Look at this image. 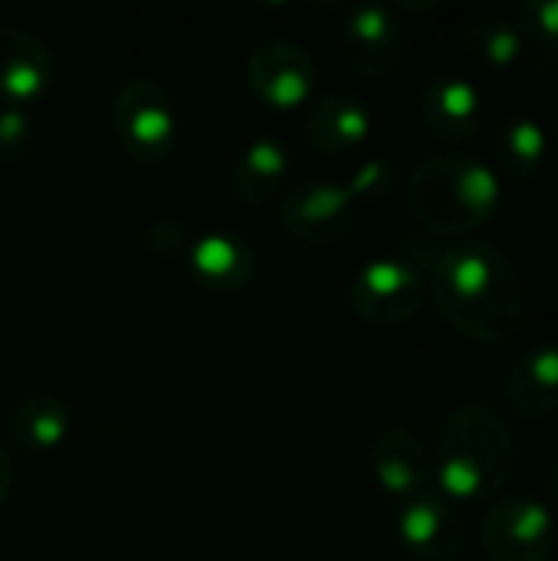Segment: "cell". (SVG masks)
<instances>
[{
  "label": "cell",
  "instance_id": "obj_3",
  "mask_svg": "<svg viewBox=\"0 0 558 561\" xmlns=\"http://www.w3.org/2000/svg\"><path fill=\"white\" fill-rule=\"evenodd\" d=\"M503 201L497 168L474 154H431L408 181V207L434 237L464 240L487 227Z\"/></svg>",
  "mask_w": 558,
  "mask_h": 561
},
{
  "label": "cell",
  "instance_id": "obj_7",
  "mask_svg": "<svg viewBox=\"0 0 558 561\" xmlns=\"http://www.w3.org/2000/svg\"><path fill=\"white\" fill-rule=\"evenodd\" d=\"M276 220L283 233L303 247H335L352 237L358 224V204L345 184L312 178L283 194Z\"/></svg>",
  "mask_w": 558,
  "mask_h": 561
},
{
  "label": "cell",
  "instance_id": "obj_12",
  "mask_svg": "<svg viewBox=\"0 0 558 561\" xmlns=\"http://www.w3.org/2000/svg\"><path fill=\"white\" fill-rule=\"evenodd\" d=\"M368 463L375 483L395 503H408L434 490V454L414 431H382L368 450Z\"/></svg>",
  "mask_w": 558,
  "mask_h": 561
},
{
  "label": "cell",
  "instance_id": "obj_20",
  "mask_svg": "<svg viewBox=\"0 0 558 561\" xmlns=\"http://www.w3.org/2000/svg\"><path fill=\"white\" fill-rule=\"evenodd\" d=\"M464 53L470 62L490 72H503L523 59L526 36L516 26V20L506 16H480L464 30Z\"/></svg>",
  "mask_w": 558,
  "mask_h": 561
},
{
  "label": "cell",
  "instance_id": "obj_15",
  "mask_svg": "<svg viewBox=\"0 0 558 561\" xmlns=\"http://www.w3.org/2000/svg\"><path fill=\"white\" fill-rule=\"evenodd\" d=\"M372 125L375 118L365 99L352 92H326L309 102L303 118V135L312 151L339 158L362 148L372 135Z\"/></svg>",
  "mask_w": 558,
  "mask_h": 561
},
{
  "label": "cell",
  "instance_id": "obj_9",
  "mask_svg": "<svg viewBox=\"0 0 558 561\" xmlns=\"http://www.w3.org/2000/svg\"><path fill=\"white\" fill-rule=\"evenodd\" d=\"M342 59L365 79H388L405 59V26L385 3H358L342 23Z\"/></svg>",
  "mask_w": 558,
  "mask_h": 561
},
{
  "label": "cell",
  "instance_id": "obj_23",
  "mask_svg": "<svg viewBox=\"0 0 558 561\" xmlns=\"http://www.w3.org/2000/svg\"><path fill=\"white\" fill-rule=\"evenodd\" d=\"M33 145V118L23 108H0V161H16Z\"/></svg>",
  "mask_w": 558,
  "mask_h": 561
},
{
  "label": "cell",
  "instance_id": "obj_11",
  "mask_svg": "<svg viewBox=\"0 0 558 561\" xmlns=\"http://www.w3.org/2000/svg\"><path fill=\"white\" fill-rule=\"evenodd\" d=\"M395 526L405 552L421 561H454L467 546V533L454 503H447L437 490L398 503Z\"/></svg>",
  "mask_w": 558,
  "mask_h": 561
},
{
  "label": "cell",
  "instance_id": "obj_17",
  "mask_svg": "<svg viewBox=\"0 0 558 561\" xmlns=\"http://www.w3.org/2000/svg\"><path fill=\"white\" fill-rule=\"evenodd\" d=\"M289 174H293L289 148L280 138L263 135V138H253L237 154V161L230 168V184H234V194L243 204L263 207L276 194H286Z\"/></svg>",
  "mask_w": 558,
  "mask_h": 561
},
{
  "label": "cell",
  "instance_id": "obj_19",
  "mask_svg": "<svg viewBox=\"0 0 558 561\" xmlns=\"http://www.w3.org/2000/svg\"><path fill=\"white\" fill-rule=\"evenodd\" d=\"M546 151H549V135L533 115L510 112L497 122L493 154H497V168L506 178H513V181L536 178L546 164Z\"/></svg>",
  "mask_w": 558,
  "mask_h": 561
},
{
  "label": "cell",
  "instance_id": "obj_4",
  "mask_svg": "<svg viewBox=\"0 0 558 561\" xmlns=\"http://www.w3.org/2000/svg\"><path fill=\"white\" fill-rule=\"evenodd\" d=\"M112 131L132 161L161 164L178 148L181 115L161 82L138 76L125 79L112 99Z\"/></svg>",
  "mask_w": 558,
  "mask_h": 561
},
{
  "label": "cell",
  "instance_id": "obj_1",
  "mask_svg": "<svg viewBox=\"0 0 558 561\" xmlns=\"http://www.w3.org/2000/svg\"><path fill=\"white\" fill-rule=\"evenodd\" d=\"M405 260H411L434 299L437 312L460 335L500 345L513 339L526 316V293L513 260L487 240H447L428 230L408 233Z\"/></svg>",
  "mask_w": 558,
  "mask_h": 561
},
{
  "label": "cell",
  "instance_id": "obj_21",
  "mask_svg": "<svg viewBox=\"0 0 558 561\" xmlns=\"http://www.w3.org/2000/svg\"><path fill=\"white\" fill-rule=\"evenodd\" d=\"M395 184H398V168L388 158H368V161H362L352 171V178H349L345 187L355 197V204H362V201H382V197H388L395 191Z\"/></svg>",
  "mask_w": 558,
  "mask_h": 561
},
{
  "label": "cell",
  "instance_id": "obj_8",
  "mask_svg": "<svg viewBox=\"0 0 558 561\" xmlns=\"http://www.w3.org/2000/svg\"><path fill=\"white\" fill-rule=\"evenodd\" d=\"M247 89L273 112L309 108L319 89L316 59L293 39H266L247 59Z\"/></svg>",
  "mask_w": 558,
  "mask_h": 561
},
{
  "label": "cell",
  "instance_id": "obj_14",
  "mask_svg": "<svg viewBox=\"0 0 558 561\" xmlns=\"http://www.w3.org/2000/svg\"><path fill=\"white\" fill-rule=\"evenodd\" d=\"M181 256H184L191 279L207 293H220V296L243 293L257 276L253 247L243 237L227 233V230L191 237Z\"/></svg>",
  "mask_w": 558,
  "mask_h": 561
},
{
  "label": "cell",
  "instance_id": "obj_2",
  "mask_svg": "<svg viewBox=\"0 0 558 561\" xmlns=\"http://www.w3.org/2000/svg\"><path fill=\"white\" fill-rule=\"evenodd\" d=\"M434 490L447 503H490L516 473V434L487 404H464L447 414L437 434Z\"/></svg>",
  "mask_w": 558,
  "mask_h": 561
},
{
  "label": "cell",
  "instance_id": "obj_18",
  "mask_svg": "<svg viewBox=\"0 0 558 561\" xmlns=\"http://www.w3.org/2000/svg\"><path fill=\"white\" fill-rule=\"evenodd\" d=\"M72 427V414L62 398L49 391L26 394L13 411H10V444L30 454H53L66 444Z\"/></svg>",
  "mask_w": 558,
  "mask_h": 561
},
{
  "label": "cell",
  "instance_id": "obj_5",
  "mask_svg": "<svg viewBox=\"0 0 558 561\" xmlns=\"http://www.w3.org/2000/svg\"><path fill=\"white\" fill-rule=\"evenodd\" d=\"M556 542V513L533 493L497 496L483 513L480 546L487 561H549Z\"/></svg>",
  "mask_w": 558,
  "mask_h": 561
},
{
  "label": "cell",
  "instance_id": "obj_24",
  "mask_svg": "<svg viewBox=\"0 0 558 561\" xmlns=\"http://www.w3.org/2000/svg\"><path fill=\"white\" fill-rule=\"evenodd\" d=\"M10 490H13V460H10V454L0 447V510H3L7 500H10Z\"/></svg>",
  "mask_w": 558,
  "mask_h": 561
},
{
  "label": "cell",
  "instance_id": "obj_16",
  "mask_svg": "<svg viewBox=\"0 0 558 561\" xmlns=\"http://www.w3.org/2000/svg\"><path fill=\"white\" fill-rule=\"evenodd\" d=\"M506 401L520 417L543 421L558 414V345L526 348L506 375Z\"/></svg>",
  "mask_w": 558,
  "mask_h": 561
},
{
  "label": "cell",
  "instance_id": "obj_26",
  "mask_svg": "<svg viewBox=\"0 0 558 561\" xmlns=\"http://www.w3.org/2000/svg\"><path fill=\"white\" fill-rule=\"evenodd\" d=\"M556 138H558V115H556Z\"/></svg>",
  "mask_w": 558,
  "mask_h": 561
},
{
  "label": "cell",
  "instance_id": "obj_22",
  "mask_svg": "<svg viewBox=\"0 0 558 561\" xmlns=\"http://www.w3.org/2000/svg\"><path fill=\"white\" fill-rule=\"evenodd\" d=\"M516 26L523 30L526 43L558 46V0H526L520 7Z\"/></svg>",
  "mask_w": 558,
  "mask_h": 561
},
{
  "label": "cell",
  "instance_id": "obj_10",
  "mask_svg": "<svg viewBox=\"0 0 558 561\" xmlns=\"http://www.w3.org/2000/svg\"><path fill=\"white\" fill-rule=\"evenodd\" d=\"M56 82V59L49 46L20 26H0V105L30 108L49 95Z\"/></svg>",
  "mask_w": 558,
  "mask_h": 561
},
{
  "label": "cell",
  "instance_id": "obj_25",
  "mask_svg": "<svg viewBox=\"0 0 558 561\" xmlns=\"http://www.w3.org/2000/svg\"><path fill=\"white\" fill-rule=\"evenodd\" d=\"M546 506L556 513L558 510V457L553 460L549 473H546Z\"/></svg>",
  "mask_w": 558,
  "mask_h": 561
},
{
  "label": "cell",
  "instance_id": "obj_13",
  "mask_svg": "<svg viewBox=\"0 0 558 561\" xmlns=\"http://www.w3.org/2000/svg\"><path fill=\"white\" fill-rule=\"evenodd\" d=\"M421 122L437 141L467 145L483 128V95L464 76H431L421 89Z\"/></svg>",
  "mask_w": 558,
  "mask_h": 561
},
{
  "label": "cell",
  "instance_id": "obj_6",
  "mask_svg": "<svg viewBox=\"0 0 558 561\" xmlns=\"http://www.w3.org/2000/svg\"><path fill=\"white\" fill-rule=\"evenodd\" d=\"M428 286L421 270L405 256H375L349 283L352 312L375 329H398L418 316Z\"/></svg>",
  "mask_w": 558,
  "mask_h": 561
}]
</instances>
